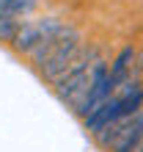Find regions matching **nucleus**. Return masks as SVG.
<instances>
[{"mask_svg":"<svg viewBox=\"0 0 143 152\" xmlns=\"http://www.w3.org/2000/svg\"><path fill=\"white\" fill-rule=\"evenodd\" d=\"M17 28H20V20L3 14V17H0V42H11V36H14Z\"/></svg>","mask_w":143,"mask_h":152,"instance_id":"0eeeda50","label":"nucleus"},{"mask_svg":"<svg viewBox=\"0 0 143 152\" xmlns=\"http://www.w3.org/2000/svg\"><path fill=\"white\" fill-rule=\"evenodd\" d=\"M61 25H64V22H61L58 17H41V20L20 22V28L14 31V36H11V42H8V44H11L17 53L28 56V53H30L39 42L55 36V33L61 31Z\"/></svg>","mask_w":143,"mask_h":152,"instance_id":"f03ea898","label":"nucleus"},{"mask_svg":"<svg viewBox=\"0 0 143 152\" xmlns=\"http://www.w3.org/2000/svg\"><path fill=\"white\" fill-rule=\"evenodd\" d=\"M116 119H121V116H118V97H116V94H110L107 100H102L99 105H96V108L88 113V116H83L88 133L102 130L105 124H110V122H116Z\"/></svg>","mask_w":143,"mask_h":152,"instance_id":"7ed1b4c3","label":"nucleus"},{"mask_svg":"<svg viewBox=\"0 0 143 152\" xmlns=\"http://www.w3.org/2000/svg\"><path fill=\"white\" fill-rule=\"evenodd\" d=\"M36 8V0H8V8H6V14L8 17H14V20H25L30 11Z\"/></svg>","mask_w":143,"mask_h":152,"instance_id":"423d86ee","label":"nucleus"},{"mask_svg":"<svg viewBox=\"0 0 143 152\" xmlns=\"http://www.w3.org/2000/svg\"><path fill=\"white\" fill-rule=\"evenodd\" d=\"M80 47H83V36H80V31L74 28V25H61V31L55 33V47H52V53L47 56V61L39 66V72L47 80L55 83L64 72H69V69L77 64Z\"/></svg>","mask_w":143,"mask_h":152,"instance_id":"f257e3e1","label":"nucleus"},{"mask_svg":"<svg viewBox=\"0 0 143 152\" xmlns=\"http://www.w3.org/2000/svg\"><path fill=\"white\" fill-rule=\"evenodd\" d=\"M132 61H138V53L135 47H124L118 56H116V61L110 64V69H107V75H110L116 80V86L121 83V80H127L132 77Z\"/></svg>","mask_w":143,"mask_h":152,"instance_id":"39448f33","label":"nucleus"},{"mask_svg":"<svg viewBox=\"0 0 143 152\" xmlns=\"http://www.w3.org/2000/svg\"><path fill=\"white\" fill-rule=\"evenodd\" d=\"M140 149V113H135L127 124V130L116 138V144L110 147V152H138Z\"/></svg>","mask_w":143,"mask_h":152,"instance_id":"20e7f679","label":"nucleus"},{"mask_svg":"<svg viewBox=\"0 0 143 152\" xmlns=\"http://www.w3.org/2000/svg\"><path fill=\"white\" fill-rule=\"evenodd\" d=\"M6 8H8V0H0V17L6 14Z\"/></svg>","mask_w":143,"mask_h":152,"instance_id":"6e6552de","label":"nucleus"}]
</instances>
